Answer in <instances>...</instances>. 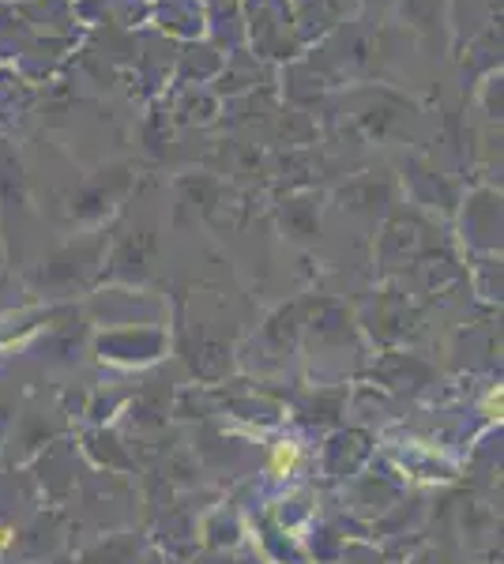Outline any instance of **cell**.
I'll return each mask as SVG.
<instances>
[{
	"mask_svg": "<svg viewBox=\"0 0 504 564\" xmlns=\"http://www.w3.org/2000/svg\"><path fill=\"white\" fill-rule=\"evenodd\" d=\"M301 459L298 444H279L275 448V455H271V467L279 470V474H286V470H294V463Z\"/></svg>",
	"mask_w": 504,
	"mask_h": 564,
	"instance_id": "6da1fadb",
	"label": "cell"
}]
</instances>
